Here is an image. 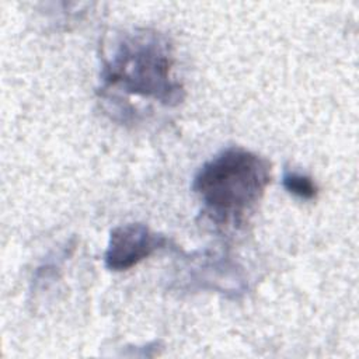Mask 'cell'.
Instances as JSON below:
<instances>
[{
	"instance_id": "6da1fadb",
	"label": "cell",
	"mask_w": 359,
	"mask_h": 359,
	"mask_svg": "<svg viewBox=\"0 0 359 359\" xmlns=\"http://www.w3.org/2000/svg\"><path fill=\"white\" fill-rule=\"evenodd\" d=\"M101 95L125 94L177 107L185 98L184 84L174 76L170 39L151 28L116 34L104 49L100 72Z\"/></svg>"
},
{
	"instance_id": "7a4b0ae2",
	"label": "cell",
	"mask_w": 359,
	"mask_h": 359,
	"mask_svg": "<svg viewBox=\"0 0 359 359\" xmlns=\"http://www.w3.org/2000/svg\"><path fill=\"white\" fill-rule=\"evenodd\" d=\"M271 182V163L244 147L230 146L203 163L192 181L202 215L216 227L237 229Z\"/></svg>"
},
{
	"instance_id": "3957f363",
	"label": "cell",
	"mask_w": 359,
	"mask_h": 359,
	"mask_svg": "<svg viewBox=\"0 0 359 359\" xmlns=\"http://www.w3.org/2000/svg\"><path fill=\"white\" fill-rule=\"evenodd\" d=\"M167 244L168 238L165 236L153 231L146 224H121L109 233L104 264L114 272L129 271Z\"/></svg>"
},
{
	"instance_id": "277c9868",
	"label": "cell",
	"mask_w": 359,
	"mask_h": 359,
	"mask_svg": "<svg viewBox=\"0 0 359 359\" xmlns=\"http://www.w3.org/2000/svg\"><path fill=\"white\" fill-rule=\"evenodd\" d=\"M191 283L198 287L212 289L220 293H231L234 297L243 294L247 289L245 278L237 265L224 257L201 255L191 258Z\"/></svg>"
},
{
	"instance_id": "5b68a950",
	"label": "cell",
	"mask_w": 359,
	"mask_h": 359,
	"mask_svg": "<svg viewBox=\"0 0 359 359\" xmlns=\"http://www.w3.org/2000/svg\"><path fill=\"white\" fill-rule=\"evenodd\" d=\"M282 185L289 194L304 201H311L318 194V188L311 177L293 170L283 171Z\"/></svg>"
}]
</instances>
